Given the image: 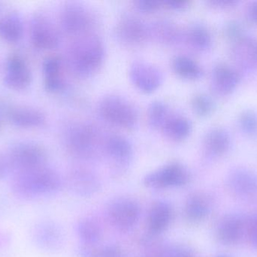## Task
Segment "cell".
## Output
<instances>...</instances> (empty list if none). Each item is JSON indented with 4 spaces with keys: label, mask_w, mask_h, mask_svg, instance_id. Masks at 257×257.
<instances>
[{
    "label": "cell",
    "mask_w": 257,
    "mask_h": 257,
    "mask_svg": "<svg viewBox=\"0 0 257 257\" xmlns=\"http://www.w3.org/2000/svg\"><path fill=\"white\" fill-rule=\"evenodd\" d=\"M105 47L96 35L79 36L69 47L68 60L72 72L86 78L96 73L103 64Z\"/></svg>",
    "instance_id": "6da1fadb"
},
{
    "label": "cell",
    "mask_w": 257,
    "mask_h": 257,
    "mask_svg": "<svg viewBox=\"0 0 257 257\" xmlns=\"http://www.w3.org/2000/svg\"><path fill=\"white\" fill-rule=\"evenodd\" d=\"M65 139L70 153L84 160L95 158L105 142L102 141L99 130L87 122H78L69 126Z\"/></svg>",
    "instance_id": "7a4b0ae2"
},
{
    "label": "cell",
    "mask_w": 257,
    "mask_h": 257,
    "mask_svg": "<svg viewBox=\"0 0 257 257\" xmlns=\"http://www.w3.org/2000/svg\"><path fill=\"white\" fill-rule=\"evenodd\" d=\"M62 186L60 175L52 169L45 166L23 170L16 179L15 191L22 196L49 195L57 193Z\"/></svg>",
    "instance_id": "3957f363"
},
{
    "label": "cell",
    "mask_w": 257,
    "mask_h": 257,
    "mask_svg": "<svg viewBox=\"0 0 257 257\" xmlns=\"http://www.w3.org/2000/svg\"><path fill=\"white\" fill-rule=\"evenodd\" d=\"M98 111L105 122L119 128L133 129L139 122V113L136 107L120 95L104 97L99 103Z\"/></svg>",
    "instance_id": "277c9868"
},
{
    "label": "cell",
    "mask_w": 257,
    "mask_h": 257,
    "mask_svg": "<svg viewBox=\"0 0 257 257\" xmlns=\"http://www.w3.org/2000/svg\"><path fill=\"white\" fill-rule=\"evenodd\" d=\"M190 176L187 167L180 162H171L148 174L144 178L145 187L151 190H164L187 185Z\"/></svg>",
    "instance_id": "5b68a950"
},
{
    "label": "cell",
    "mask_w": 257,
    "mask_h": 257,
    "mask_svg": "<svg viewBox=\"0 0 257 257\" xmlns=\"http://www.w3.org/2000/svg\"><path fill=\"white\" fill-rule=\"evenodd\" d=\"M107 214L108 220L116 229L127 232L139 222L140 207L130 198H117L108 205Z\"/></svg>",
    "instance_id": "8992f818"
},
{
    "label": "cell",
    "mask_w": 257,
    "mask_h": 257,
    "mask_svg": "<svg viewBox=\"0 0 257 257\" xmlns=\"http://www.w3.org/2000/svg\"><path fill=\"white\" fill-rule=\"evenodd\" d=\"M60 21L62 28L67 34L81 36L87 34L94 20L86 6L81 3H69L62 10Z\"/></svg>",
    "instance_id": "52a82bcc"
},
{
    "label": "cell",
    "mask_w": 257,
    "mask_h": 257,
    "mask_svg": "<svg viewBox=\"0 0 257 257\" xmlns=\"http://www.w3.org/2000/svg\"><path fill=\"white\" fill-rule=\"evenodd\" d=\"M46 158V152L42 146L36 143L24 142L12 147L9 161L23 172L44 166Z\"/></svg>",
    "instance_id": "ba28073f"
},
{
    "label": "cell",
    "mask_w": 257,
    "mask_h": 257,
    "mask_svg": "<svg viewBox=\"0 0 257 257\" xmlns=\"http://www.w3.org/2000/svg\"><path fill=\"white\" fill-rule=\"evenodd\" d=\"M30 36L38 49L52 50L60 44V35L51 20L42 13L35 14L30 24Z\"/></svg>",
    "instance_id": "9c48e42d"
},
{
    "label": "cell",
    "mask_w": 257,
    "mask_h": 257,
    "mask_svg": "<svg viewBox=\"0 0 257 257\" xmlns=\"http://www.w3.org/2000/svg\"><path fill=\"white\" fill-rule=\"evenodd\" d=\"M115 36L119 42L128 46L145 43L151 36V29L145 21L133 15H126L117 23Z\"/></svg>",
    "instance_id": "30bf717a"
},
{
    "label": "cell",
    "mask_w": 257,
    "mask_h": 257,
    "mask_svg": "<svg viewBox=\"0 0 257 257\" xmlns=\"http://www.w3.org/2000/svg\"><path fill=\"white\" fill-rule=\"evenodd\" d=\"M128 75L135 87L144 93H153L163 84V75L160 69L146 62H134L130 66Z\"/></svg>",
    "instance_id": "8fae6325"
},
{
    "label": "cell",
    "mask_w": 257,
    "mask_h": 257,
    "mask_svg": "<svg viewBox=\"0 0 257 257\" xmlns=\"http://www.w3.org/2000/svg\"><path fill=\"white\" fill-rule=\"evenodd\" d=\"M103 149L111 160L115 173H123L127 169L133 158V145L127 138L111 134L105 139Z\"/></svg>",
    "instance_id": "7c38bea8"
},
{
    "label": "cell",
    "mask_w": 257,
    "mask_h": 257,
    "mask_svg": "<svg viewBox=\"0 0 257 257\" xmlns=\"http://www.w3.org/2000/svg\"><path fill=\"white\" fill-rule=\"evenodd\" d=\"M5 83L9 89L24 90L32 82V73L25 60L18 55H12L6 63Z\"/></svg>",
    "instance_id": "4fadbf2b"
},
{
    "label": "cell",
    "mask_w": 257,
    "mask_h": 257,
    "mask_svg": "<svg viewBox=\"0 0 257 257\" xmlns=\"http://www.w3.org/2000/svg\"><path fill=\"white\" fill-rule=\"evenodd\" d=\"M245 220L238 214L225 216L219 222L216 229L217 239L226 245L235 244L242 238L246 231Z\"/></svg>",
    "instance_id": "5bb4252c"
},
{
    "label": "cell",
    "mask_w": 257,
    "mask_h": 257,
    "mask_svg": "<svg viewBox=\"0 0 257 257\" xmlns=\"http://www.w3.org/2000/svg\"><path fill=\"white\" fill-rule=\"evenodd\" d=\"M36 244L46 251L60 250L64 241L61 228L53 222H44L36 226L34 232Z\"/></svg>",
    "instance_id": "9a60e30c"
},
{
    "label": "cell",
    "mask_w": 257,
    "mask_h": 257,
    "mask_svg": "<svg viewBox=\"0 0 257 257\" xmlns=\"http://www.w3.org/2000/svg\"><path fill=\"white\" fill-rule=\"evenodd\" d=\"M69 187L77 196L90 197L99 191L101 184L95 174L86 169L78 168L71 173Z\"/></svg>",
    "instance_id": "2e32d148"
},
{
    "label": "cell",
    "mask_w": 257,
    "mask_h": 257,
    "mask_svg": "<svg viewBox=\"0 0 257 257\" xmlns=\"http://www.w3.org/2000/svg\"><path fill=\"white\" fill-rule=\"evenodd\" d=\"M173 218L172 205L166 201H159L154 204L149 211L148 228L152 235H160L170 226Z\"/></svg>",
    "instance_id": "e0dca14e"
},
{
    "label": "cell",
    "mask_w": 257,
    "mask_h": 257,
    "mask_svg": "<svg viewBox=\"0 0 257 257\" xmlns=\"http://www.w3.org/2000/svg\"><path fill=\"white\" fill-rule=\"evenodd\" d=\"M228 183L231 191L236 196L251 198L257 195V177L245 169L234 170Z\"/></svg>",
    "instance_id": "ac0fdd59"
},
{
    "label": "cell",
    "mask_w": 257,
    "mask_h": 257,
    "mask_svg": "<svg viewBox=\"0 0 257 257\" xmlns=\"http://www.w3.org/2000/svg\"><path fill=\"white\" fill-rule=\"evenodd\" d=\"M8 116L11 122L20 128H37L45 122V115L39 110L30 107H14L10 109Z\"/></svg>",
    "instance_id": "d6986e66"
},
{
    "label": "cell",
    "mask_w": 257,
    "mask_h": 257,
    "mask_svg": "<svg viewBox=\"0 0 257 257\" xmlns=\"http://www.w3.org/2000/svg\"><path fill=\"white\" fill-rule=\"evenodd\" d=\"M61 59L57 56L47 57L43 62L44 75H45V89L48 92L55 93L63 89V79L62 78Z\"/></svg>",
    "instance_id": "ffe728a7"
},
{
    "label": "cell",
    "mask_w": 257,
    "mask_h": 257,
    "mask_svg": "<svg viewBox=\"0 0 257 257\" xmlns=\"http://www.w3.org/2000/svg\"><path fill=\"white\" fill-rule=\"evenodd\" d=\"M212 78L214 89L223 95L232 92L239 81L238 73L225 64H218L214 67Z\"/></svg>",
    "instance_id": "44dd1931"
},
{
    "label": "cell",
    "mask_w": 257,
    "mask_h": 257,
    "mask_svg": "<svg viewBox=\"0 0 257 257\" xmlns=\"http://www.w3.org/2000/svg\"><path fill=\"white\" fill-rule=\"evenodd\" d=\"M210 211L209 201L202 193H193L187 198L184 205V216L190 223L202 221Z\"/></svg>",
    "instance_id": "7402d4cb"
},
{
    "label": "cell",
    "mask_w": 257,
    "mask_h": 257,
    "mask_svg": "<svg viewBox=\"0 0 257 257\" xmlns=\"http://www.w3.org/2000/svg\"><path fill=\"white\" fill-rule=\"evenodd\" d=\"M166 137L179 142L185 140L192 131V124L187 118L180 115H170L162 128Z\"/></svg>",
    "instance_id": "603a6c76"
},
{
    "label": "cell",
    "mask_w": 257,
    "mask_h": 257,
    "mask_svg": "<svg viewBox=\"0 0 257 257\" xmlns=\"http://www.w3.org/2000/svg\"><path fill=\"white\" fill-rule=\"evenodd\" d=\"M150 29L151 35H153L158 42L165 45H175L181 39V32L178 26L169 20H158Z\"/></svg>",
    "instance_id": "cb8c5ba5"
},
{
    "label": "cell",
    "mask_w": 257,
    "mask_h": 257,
    "mask_svg": "<svg viewBox=\"0 0 257 257\" xmlns=\"http://www.w3.org/2000/svg\"><path fill=\"white\" fill-rule=\"evenodd\" d=\"M230 138L226 131L221 128L211 130L204 140L205 150L211 157L220 156L229 149Z\"/></svg>",
    "instance_id": "d4e9b609"
},
{
    "label": "cell",
    "mask_w": 257,
    "mask_h": 257,
    "mask_svg": "<svg viewBox=\"0 0 257 257\" xmlns=\"http://www.w3.org/2000/svg\"><path fill=\"white\" fill-rule=\"evenodd\" d=\"M24 33L22 20L15 13L8 14L0 18V38L6 42H18Z\"/></svg>",
    "instance_id": "484cf974"
},
{
    "label": "cell",
    "mask_w": 257,
    "mask_h": 257,
    "mask_svg": "<svg viewBox=\"0 0 257 257\" xmlns=\"http://www.w3.org/2000/svg\"><path fill=\"white\" fill-rule=\"evenodd\" d=\"M172 69L177 75L187 80H196L203 75L201 66L193 59L187 56L178 55L172 62Z\"/></svg>",
    "instance_id": "4316f807"
},
{
    "label": "cell",
    "mask_w": 257,
    "mask_h": 257,
    "mask_svg": "<svg viewBox=\"0 0 257 257\" xmlns=\"http://www.w3.org/2000/svg\"><path fill=\"white\" fill-rule=\"evenodd\" d=\"M76 231L78 238L85 245H96L102 239V227L92 219L80 220Z\"/></svg>",
    "instance_id": "83f0119b"
},
{
    "label": "cell",
    "mask_w": 257,
    "mask_h": 257,
    "mask_svg": "<svg viewBox=\"0 0 257 257\" xmlns=\"http://www.w3.org/2000/svg\"><path fill=\"white\" fill-rule=\"evenodd\" d=\"M186 36L187 42L195 49L205 51L211 47V35L202 24H193L190 26Z\"/></svg>",
    "instance_id": "f1b7e54d"
},
{
    "label": "cell",
    "mask_w": 257,
    "mask_h": 257,
    "mask_svg": "<svg viewBox=\"0 0 257 257\" xmlns=\"http://www.w3.org/2000/svg\"><path fill=\"white\" fill-rule=\"evenodd\" d=\"M170 115L169 107L166 103L154 101L150 104L147 113L148 125L153 129H162Z\"/></svg>",
    "instance_id": "f546056e"
},
{
    "label": "cell",
    "mask_w": 257,
    "mask_h": 257,
    "mask_svg": "<svg viewBox=\"0 0 257 257\" xmlns=\"http://www.w3.org/2000/svg\"><path fill=\"white\" fill-rule=\"evenodd\" d=\"M78 257H126L120 247L114 244L97 247L85 245L78 251Z\"/></svg>",
    "instance_id": "4dcf8cb0"
},
{
    "label": "cell",
    "mask_w": 257,
    "mask_h": 257,
    "mask_svg": "<svg viewBox=\"0 0 257 257\" xmlns=\"http://www.w3.org/2000/svg\"><path fill=\"white\" fill-rule=\"evenodd\" d=\"M192 108L196 115L204 117L211 114L214 109V103L209 97L199 94L192 100Z\"/></svg>",
    "instance_id": "1f68e13d"
},
{
    "label": "cell",
    "mask_w": 257,
    "mask_h": 257,
    "mask_svg": "<svg viewBox=\"0 0 257 257\" xmlns=\"http://www.w3.org/2000/svg\"><path fill=\"white\" fill-rule=\"evenodd\" d=\"M162 257H197L196 253L187 246L181 244L167 246L161 251Z\"/></svg>",
    "instance_id": "d6a6232c"
},
{
    "label": "cell",
    "mask_w": 257,
    "mask_h": 257,
    "mask_svg": "<svg viewBox=\"0 0 257 257\" xmlns=\"http://www.w3.org/2000/svg\"><path fill=\"white\" fill-rule=\"evenodd\" d=\"M241 128L247 134H253L257 133V116L251 111L243 113L240 118Z\"/></svg>",
    "instance_id": "836d02e7"
},
{
    "label": "cell",
    "mask_w": 257,
    "mask_h": 257,
    "mask_svg": "<svg viewBox=\"0 0 257 257\" xmlns=\"http://www.w3.org/2000/svg\"><path fill=\"white\" fill-rule=\"evenodd\" d=\"M134 5L139 12L145 14H151L163 7V2L157 0H139L135 2Z\"/></svg>",
    "instance_id": "e575fe53"
},
{
    "label": "cell",
    "mask_w": 257,
    "mask_h": 257,
    "mask_svg": "<svg viewBox=\"0 0 257 257\" xmlns=\"http://www.w3.org/2000/svg\"><path fill=\"white\" fill-rule=\"evenodd\" d=\"M249 239L253 247L257 248V215L251 217L247 223Z\"/></svg>",
    "instance_id": "d590c367"
},
{
    "label": "cell",
    "mask_w": 257,
    "mask_h": 257,
    "mask_svg": "<svg viewBox=\"0 0 257 257\" xmlns=\"http://www.w3.org/2000/svg\"><path fill=\"white\" fill-rule=\"evenodd\" d=\"M163 6L174 11H182L188 7V3L177 0H166L163 1Z\"/></svg>",
    "instance_id": "8d00e7d4"
},
{
    "label": "cell",
    "mask_w": 257,
    "mask_h": 257,
    "mask_svg": "<svg viewBox=\"0 0 257 257\" xmlns=\"http://www.w3.org/2000/svg\"><path fill=\"white\" fill-rule=\"evenodd\" d=\"M9 164L10 163H9V160L0 155V179L4 178L7 175L8 172H9Z\"/></svg>",
    "instance_id": "74e56055"
},
{
    "label": "cell",
    "mask_w": 257,
    "mask_h": 257,
    "mask_svg": "<svg viewBox=\"0 0 257 257\" xmlns=\"http://www.w3.org/2000/svg\"><path fill=\"white\" fill-rule=\"evenodd\" d=\"M250 16L253 21L257 23V3H254V4L250 7Z\"/></svg>",
    "instance_id": "f35d334b"
},
{
    "label": "cell",
    "mask_w": 257,
    "mask_h": 257,
    "mask_svg": "<svg viewBox=\"0 0 257 257\" xmlns=\"http://www.w3.org/2000/svg\"><path fill=\"white\" fill-rule=\"evenodd\" d=\"M211 3L214 5H217V6H232V5H235V2L232 1H216V2H211Z\"/></svg>",
    "instance_id": "ab89813d"
},
{
    "label": "cell",
    "mask_w": 257,
    "mask_h": 257,
    "mask_svg": "<svg viewBox=\"0 0 257 257\" xmlns=\"http://www.w3.org/2000/svg\"><path fill=\"white\" fill-rule=\"evenodd\" d=\"M252 54H253V59L257 62V45L253 46Z\"/></svg>",
    "instance_id": "60d3db41"
},
{
    "label": "cell",
    "mask_w": 257,
    "mask_h": 257,
    "mask_svg": "<svg viewBox=\"0 0 257 257\" xmlns=\"http://www.w3.org/2000/svg\"><path fill=\"white\" fill-rule=\"evenodd\" d=\"M217 257H229V256H225V255H220V256H217Z\"/></svg>",
    "instance_id": "b9f144b4"
}]
</instances>
